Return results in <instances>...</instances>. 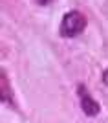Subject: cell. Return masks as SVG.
I'll list each match as a JSON object with an SVG mask.
<instances>
[{
	"label": "cell",
	"instance_id": "5",
	"mask_svg": "<svg viewBox=\"0 0 108 123\" xmlns=\"http://www.w3.org/2000/svg\"><path fill=\"white\" fill-rule=\"evenodd\" d=\"M103 81L108 85V70H104V74H103Z\"/></svg>",
	"mask_w": 108,
	"mask_h": 123
},
{
	"label": "cell",
	"instance_id": "4",
	"mask_svg": "<svg viewBox=\"0 0 108 123\" xmlns=\"http://www.w3.org/2000/svg\"><path fill=\"white\" fill-rule=\"evenodd\" d=\"M37 4H40V6H48V4H51L53 0H35Z\"/></svg>",
	"mask_w": 108,
	"mask_h": 123
},
{
	"label": "cell",
	"instance_id": "3",
	"mask_svg": "<svg viewBox=\"0 0 108 123\" xmlns=\"http://www.w3.org/2000/svg\"><path fill=\"white\" fill-rule=\"evenodd\" d=\"M0 98H2V101L4 103H9L11 105V90L9 86H7V75H6V72L2 70V83H0Z\"/></svg>",
	"mask_w": 108,
	"mask_h": 123
},
{
	"label": "cell",
	"instance_id": "1",
	"mask_svg": "<svg viewBox=\"0 0 108 123\" xmlns=\"http://www.w3.org/2000/svg\"><path fill=\"white\" fill-rule=\"evenodd\" d=\"M84 28H86V17L82 15L81 11L73 9V11H68L66 15L62 17L59 33H61V37L68 39V37H75L79 33H82Z\"/></svg>",
	"mask_w": 108,
	"mask_h": 123
},
{
	"label": "cell",
	"instance_id": "2",
	"mask_svg": "<svg viewBox=\"0 0 108 123\" xmlns=\"http://www.w3.org/2000/svg\"><path fill=\"white\" fill-rule=\"evenodd\" d=\"M77 96H79V101H81L82 112L86 114V116H90V118L97 116L99 110H101V105L92 98V94L88 92V88L84 86V85H79L77 86Z\"/></svg>",
	"mask_w": 108,
	"mask_h": 123
}]
</instances>
